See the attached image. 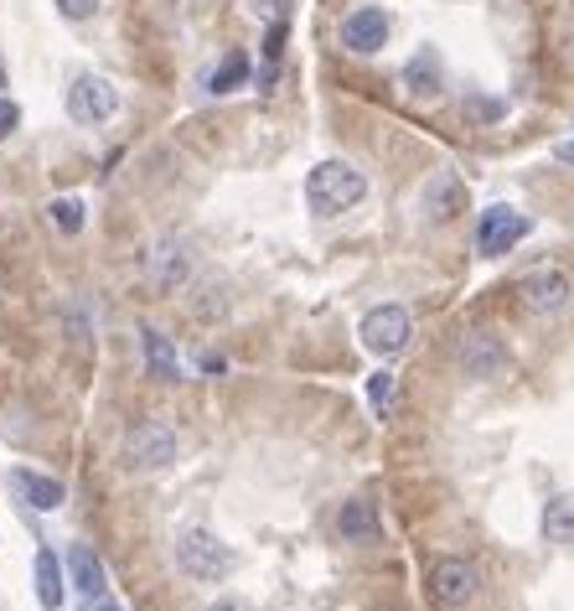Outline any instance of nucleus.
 I'll return each instance as SVG.
<instances>
[{
	"label": "nucleus",
	"mask_w": 574,
	"mask_h": 611,
	"mask_svg": "<svg viewBox=\"0 0 574 611\" xmlns=\"http://www.w3.org/2000/svg\"><path fill=\"white\" fill-rule=\"evenodd\" d=\"M404 84H409L414 99H440V57H435V52H420V57L409 63Z\"/></svg>",
	"instance_id": "nucleus-19"
},
{
	"label": "nucleus",
	"mask_w": 574,
	"mask_h": 611,
	"mask_svg": "<svg viewBox=\"0 0 574 611\" xmlns=\"http://www.w3.org/2000/svg\"><path fill=\"white\" fill-rule=\"evenodd\" d=\"M17 125H21V109H17V104H11V99H0V140L11 136Z\"/></svg>",
	"instance_id": "nucleus-26"
},
{
	"label": "nucleus",
	"mask_w": 574,
	"mask_h": 611,
	"mask_svg": "<svg viewBox=\"0 0 574 611\" xmlns=\"http://www.w3.org/2000/svg\"><path fill=\"white\" fill-rule=\"evenodd\" d=\"M140 347H145V368H151L155 378H176V374H182V357H176V347L166 342L161 326H145V332H140Z\"/></svg>",
	"instance_id": "nucleus-17"
},
{
	"label": "nucleus",
	"mask_w": 574,
	"mask_h": 611,
	"mask_svg": "<svg viewBox=\"0 0 574 611\" xmlns=\"http://www.w3.org/2000/svg\"><path fill=\"white\" fill-rule=\"evenodd\" d=\"M243 84H249V57H243V52H228L218 68H213V78H207L213 94H234V88H243Z\"/></svg>",
	"instance_id": "nucleus-20"
},
{
	"label": "nucleus",
	"mask_w": 574,
	"mask_h": 611,
	"mask_svg": "<svg viewBox=\"0 0 574 611\" xmlns=\"http://www.w3.org/2000/svg\"><path fill=\"white\" fill-rule=\"evenodd\" d=\"M559 52H564V68L574 73V0H570V11H564V42H559Z\"/></svg>",
	"instance_id": "nucleus-25"
},
{
	"label": "nucleus",
	"mask_w": 574,
	"mask_h": 611,
	"mask_svg": "<svg viewBox=\"0 0 574 611\" xmlns=\"http://www.w3.org/2000/svg\"><path fill=\"white\" fill-rule=\"evenodd\" d=\"M389 32H393L389 11H378V6H362V11H353V17L342 21V47L357 52V57H372V52H383Z\"/></svg>",
	"instance_id": "nucleus-9"
},
{
	"label": "nucleus",
	"mask_w": 574,
	"mask_h": 611,
	"mask_svg": "<svg viewBox=\"0 0 574 611\" xmlns=\"http://www.w3.org/2000/svg\"><path fill=\"white\" fill-rule=\"evenodd\" d=\"M47 213L63 234H78V228H84V203H78V197H52Z\"/></svg>",
	"instance_id": "nucleus-22"
},
{
	"label": "nucleus",
	"mask_w": 574,
	"mask_h": 611,
	"mask_svg": "<svg viewBox=\"0 0 574 611\" xmlns=\"http://www.w3.org/2000/svg\"><path fill=\"white\" fill-rule=\"evenodd\" d=\"M104 0H57V17L63 21H94Z\"/></svg>",
	"instance_id": "nucleus-23"
},
{
	"label": "nucleus",
	"mask_w": 574,
	"mask_h": 611,
	"mask_svg": "<svg viewBox=\"0 0 574 611\" xmlns=\"http://www.w3.org/2000/svg\"><path fill=\"white\" fill-rule=\"evenodd\" d=\"M337 539L347 544H378L383 539V518L372 508V497H347L337 508Z\"/></svg>",
	"instance_id": "nucleus-12"
},
{
	"label": "nucleus",
	"mask_w": 574,
	"mask_h": 611,
	"mask_svg": "<svg viewBox=\"0 0 574 611\" xmlns=\"http://www.w3.org/2000/svg\"><path fill=\"white\" fill-rule=\"evenodd\" d=\"M176 451H182V441H176V430H166V425H136L130 436H124V467L130 472H161V467H171L176 461Z\"/></svg>",
	"instance_id": "nucleus-5"
},
{
	"label": "nucleus",
	"mask_w": 574,
	"mask_h": 611,
	"mask_svg": "<svg viewBox=\"0 0 574 611\" xmlns=\"http://www.w3.org/2000/svg\"><path fill=\"white\" fill-rule=\"evenodd\" d=\"M68 580L84 596H104V560L88 549V544H73L68 549Z\"/></svg>",
	"instance_id": "nucleus-16"
},
{
	"label": "nucleus",
	"mask_w": 574,
	"mask_h": 611,
	"mask_svg": "<svg viewBox=\"0 0 574 611\" xmlns=\"http://www.w3.org/2000/svg\"><path fill=\"white\" fill-rule=\"evenodd\" d=\"M11 487L42 513L63 508V497H68V487H63L57 476H42V472H32V467H11Z\"/></svg>",
	"instance_id": "nucleus-14"
},
{
	"label": "nucleus",
	"mask_w": 574,
	"mask_h": 611,
	"mask_svg": "<svg viewBox=\"0 0 574 611\" xmlns=\"http://www.w3.org/2000/svg\"><path fill=\"white\" fill-rule=\"evenodd\" d=\"M420 207H424V218L430 223H451L466 207V187H461V176L456 171H435L430 182H424L420 192Z\"/></svg>",
	"instance_id": "nucleus-11"
},
{
	"label": "nucleus",
	"mask_w": 574,
	"mask_h": 611,
	"mask_svg": "<svg viewBox=\"0 0 574 611\" xmlns=\"http://www.w3.org/2000/svg\"><path fill=\"white\" fill-rule=\"evenodd\" d=\"M559 156H564V161H574V140H570V146H564V151H559Z\"/></svg>",
	"instance_id": "nucleus-28"
},
{
	"label": "nucleus",
	"mask_w": 574,
	"mask_h": 611,
	"mask_svg": "<svg viewBox=\"0 0 574 611\" xmlns=\"http://www.w3.org/2000/svg\"><path fill=\"white\" fill-rule=\"evenodd\" d=\"M357 337H362V347H368L372 357H399L409 347V337H414V317L393 301L372 306L368 317H362V326H357Z\"/></svg>",
	"instance_id": "nucleus-4"
},
{
	"label": "nucleus",
	"mask_w": 574,
	"mask_h": 611,
	"mask_svg": "<svg viewBox=\"0 0 574 611\" xmlns=\"http://www.w3.org/2000/svg\"><path fill=\"white\" fill-rule=\"evenodd\" d=\"M0 84H6V68H0Z\"/></svg>",
	"instance_id": "nucleus-29"
},
{
	"label": "nucleus",
	"mask_w": 574,
	"mask_h": 611,
	"mask_svg": "<svg viewBox=\"0 0 574 611\" xmlns=\"http://www.w3.org/2000/svg\"><path fill=\"white\" fill-rule=\"evenodd\" d=\"M207 611H249V601H243V596H218Z\"/></svg>",
	"instance_id": "nucleus-27"
},
{
	"label": "nucleus",
	"mask_w": 574,
	"mask_h": 611,
	"mask_svg": "<svg viewBox=\"0 0 574 611\" xmlns=\"http://www.w3.org/2000/svg\"><path fill=\"white\" fill-rule=\"evenodd\" d=\"M249 6H253V17L270 21V26L274 21H285V0H249Z\"/></svg>",
	"instance_id": "nucleus-24"
},
{
	"label": "nucleus",
	"mask_w": 574,
	"mask_h": 611,
	"mask_svg": "<svg viewBox=\"0 0 574 611\" xmlns=\"http://www.w3.org/2000/svg\"><path fill=\"white\" fill-rule=\"evenodd\" d=\"M176 565H182L192 580H223V576H234L238 555L218 534H207V528H182V534H176Z\"/></svg>",
	"instance_id": "nucleus-2"
},
{
	"label": "nucleus",
	"mask_w": 574,
	"mask_h": 611,
	"mask_svg": "<svg viewBox=\"0 0 574 611\" xmlns=\"http://www.w3.org/2000/svg\"><path fill=\"white\" fill-rule=\"evenodd\" d=\"M109 611H119V607H109Z\"/></svg>",
	"instance_id": "nucleus-30"
},
{
	"label": "nucleus",
	"mask_w": 574,
	"mask_h": 611,
	"mask_svg": "<svg viewBox=\"0 0 574 611\" xmlns=\"http://www.w3.org/2000/svg\"><path fill=\"white\" fill-rule=\"evenodd\" d=\"M533 223L518 213V207H487L481 213V228H476V244H481V255H507L518 238H528Z\"/></svg>",
	"instance_id": "nucleus-10"
},
{
	"label": "nucleus",
	"mask_w": 574,
	"mask_h": 611,
	"mask_svg": "<svg viewBox=\"0 0 574 611\" xmlns=\"http://www.w3.org/2000/svg\"><path fill=\"white\" fill-rule=\"evenodd\" d=\"M32 570H36V601H42V611H57L68 601V570H63V560L52 549H36Z\"/></svg>",
	"instance_id": "nucleus-15"
},
{
	"label": "nucleus",
	"mask_w": 574,
	"mask_h": 611,
	"mask_svg": "<svg viewBox=\"0 0 574 611\" xmlns=\"http://www.w3.org/2000/svg\"><path fill=\"white\" fill-rule=\"evenodd\" d=\"M186 280H192V249H186L182 238H155L151 249H145V286L155 296H171Z\"/></svg>",
	"instance_id": "nucleus-6"
},
{
	"label": "nucleus",
	"mask_w": 574,
	"mask_h": 611,
	"mask_svg": "<svg viewBox=\"0 0 574 611\" xmlns=\"http://www.w3.org/2000/svg\"><path fill=\"white\" fill-rule=\"evenodd\" d=\"M570 296H574V286H570V275L564 270H528L523 280H518V301L533 311V317H559L564 306H570Z\"/></svg>",
	"instance_id": "nucleus-8"
},
{
	"label": "nucleus",
	"mask_w": 574,
	"mask_h": 611,
	"mask_svg": "<svg viewBox=\"0 0 574 611\" xmlns=\"http://www.w3.org/2000/svg\"><path fill=\"white\" fill-rule=\"evenodd\" d=\"M543 539L574 544V493L549 497V508H543Z\"/></svg>",
	"instance_id": "nucleus-18"
},
{
	"label": "nucleus",
	"mask_w": 574,
	"mask_h": 611,
	"mask_svg": "<svg viewBox=\"0 0 574 611\" xmlns=\"http://www.w3.org/2000/svg\"><path fill=\"white\" fill-rule=\"evenodd\" d=\"M368 405H372V415L383 420V415H393V405H399V378L393 374H372L368 378Z\"/></svg>",
	"instance_id": "nucleus-21"
},
{
	"label": "nucleus",
	"mask_w": 574,
	"mask_h": 611,
	"mask_svg": "<svg viewBox=\"0 0 574 611\" xmlns=\"http://www.w3.org/2000/svg\"><path fill=\"white\" fill-rule=\"evenodd\" d=\"M119 109V94L109 78H99V73H84V78H73L68 84V115L73 125H109Z\"/></svg>",
	"instance_id": "nucleus-7"
},
{
	"label": "nucleus",
	"mask_w": 574,
	"mask_h": 611,
	"mask_svg": "<svg viewBox=\"0 0 574 611\" xmlns=\"http://www.w3.org/2000/svg\"><path fill=\"white\" fill-rule=\"evenodd\" d=\"M305 197H311V207L322 218H337V213H347V207H357L368 197V176L357 167H347V161H322L305 176Z\"/></svg>",
	"instance_id": "nucleus-1"
},
{
	"label": "nucleus",
	"mask_w": 574,
	"mask_h": 611,
	"mask_svg": "<svg viewBox=\"0 0 574 611\" xmlns=\"http://www.w3.org/2000/svg\"><path fill=\"white\" fill-rule=\"evenodd\" d=\"M461 363H466V374L472 378H497L507 368V347L491 332H466L461 342Z\"/></svg>",
	"instance_id": "nucleus-13"
},
{
	"label": "nucleus",
	"mask_w": 574,
	"mask_h": 611,
	"mask_svg": "<svg viewBox=\"0 0 574 611\" xmlns=\"http://www.w3.org/2000/svg\"><path fill=\"white\" fill-rule=\"evenodd\" d=\"M430 596H435L440 611H472L476 596H481L476 565L461 560V555H440V560L430 565Z\"/></svg>",
	"instance_id": "nucleus-3"
}]
</instances>
